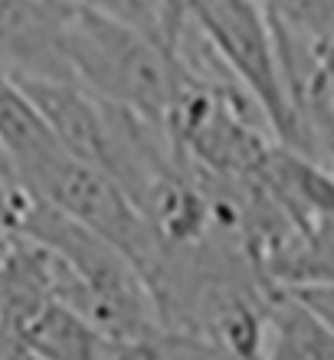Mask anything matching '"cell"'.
I'll return each mask as SVG.
<instances>
[{
  "mask_svg": "<svg viewBox=\"0 0 334 360\" xmlns=\"http://www.w3.org/2000/svg\"><path fill=\"white\" fill-rule=\"evenodd\" d=\"M0 144L13 158L27 184H33L49 161H56L66 151L56 134L49 131L46 118L39 115L27 89L4 69H0Z\"/></svg>",
  "mask_w": 334,
  "mask_h": 360,
  "instance_id": "3",
  "label": "cell"
},
{
  "mask_svg": "<svg viewBox=\"0 0 334 360\" xmlns=\"http://www.w3.org/2000/svg\"><path fill=\"white\" fill-rule=\"evenodd\" d=\"M72 0H0V69L13 79H69L66 17Z\"/></svg>",
  "mask_w": 334,
  "mask_h": 360,
  "instance_id": "2",
  "label": "cell"
},
{
  "mask_svg": "<svg viewBox=\"0 0 334 360\" xmlns=\"http://www.w3.org/2000/svg\"><path fill=\"white\" fill-rule=\"evenodd\" d=\"M278 37L308 46L318 56L334 53V0H262Z\"/></svg>",
  "mask_w": 334,
  "mask_h": 360,
  "instance_id": "6",
  "label": "cell"
},
{
  "mask_svg": "<svg viewBox=\"0 0 334 360\" xmlns=\"http://www.w3.org/2000/svg\"><path fill=\"white\" fill-rule=\"evenodd\" d=\"M262 360H334V334L285 288H276Z\"/></svg>",
  "mask_w": 334,
  "mask_h": 360,
  "instance_id": "5",
  "label": "cell"
},
{
  "mask_svg": "<svg viewBox=\"0 0 334 360\" xmlns=\"http://www.w3.org/2000/svg\"><path fill=\"white\" fill-rule=\"evenodd\" d=\"M122 360H233L226 354L213 351L210 344L184 338V334H158L154 341L128 347Z\"/></svg>",
  "mask_w": 334,
  "mask_h": 360,
  "instance_id": "9",
  "label": "cell"
},
{
  "mask_svg": "<svg viewBox=\"0 0 334 360\" xmlns=\"http://www.w3.org/2000/svg\"><path fill=\"white\" fill-rule=\"evenodd\" d=\"M266 278L276 288L334 285V210L292 229L285 246L266 262Z\"/></svg>",
  "mask_w": 334,
  "mask_h": 360,
  "instance_id": "4",
  "label": "cell"
},
{
  "mask_svg": "<svg viewBox=\"0 0 334 360\" xmlns=\"http://www.w3.org/2000/svg\"><path fill=\"white\" fill-rule=\"evenodd\" d=\"M63 46L72 82L112 108L164 128L181 63L161 39L72 0Z\"/></svg>",
  "mask_w": 334,
  "mask_h": 360,
  "instance_id": "1",
  "label": "cell"
},
{
  "mask_svg": "<svg viewBox=\"0 0 334 360\" xmlns=\"http://www.w3.org/2000/svg\"><path fill=\"white\" fill-rule=\"evenodd\" d=\"M76 4L122 20L128 27H138L167 46V0H76Z\"/></svg>",
  "mask_w": 334,
  "mask_h": 360,
  "instance_id": "8",
  "label": "cell"
},
{
  "mask_svg": "<svg viewBox=\"0 0 334 360\" xmlns=\"http://www.w3.org/2000/svg\"><path fill=\"white\" fill-rule=\"evenodd\" d=\"M298 304H305L318 321L334 334V285H302V288H285Z\"/></svg>",
  "mask_w": 334,
  "mask_h": 360,
  "instance_id": "10",
  "label": "cell"
},
{
  "mask_svg": "<svg viewBox=\"0 0 334 360\" xmlns=\"http://www.w3.org/2000/svg\"><path fill=\"white\" fill-rule=\"evenodd\" d=\"M37 203H39V197L33 193V187L17 171L13 158L0 144V233L20 236L23 223H27V217L33 213Z\"/></svg>",
  "mask_w": 334,
  "mask_h": 360,
  "instance_id": "7",
  "label": "cell"
}]
</instances>
